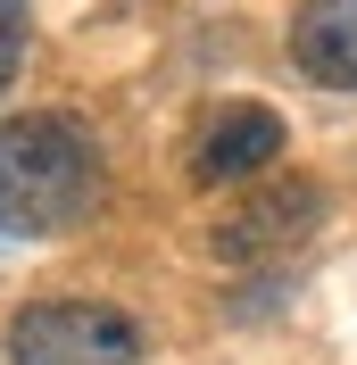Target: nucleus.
<instances>
[{"instance_id":"nucleus-1","label":"nucleus","mask_w":357,"mask_h":365,"mask_svg":"<svg viewBox=\"0 0 357 365\" xmlns=\"http://www.w3.org/2000/svg\"><path fill=\"white\" fill-rule=\"evenodd\" d=\"M100 207V141L75 116L0 125V241H59Z\"/></svg>"},{"instance_id":"nucleus-2","label":"nucleus","mask_w":357,"mask_h":365,"mask_svg":"<svg viewBox=\"0 0 357 365\" xmlns=\"http://www.w3.org/2000/svg\"><path fill=\"white\" fill-rule=\"evenodd\" d=\"M17 365H141V324L100 299H42L9 324Z\"/></svg>"},{"instance_id":"nucleus-3","label":"nucleus","mask_w":357,"mask_h":365,"mask_svg":"<svg viewBox=\"0 0 357 365\" xmlns=\"http://www.w3.org/2000/svg\"><path fill=\"white\" fill-rule=\"evenodd\" d=\"M324 200H316V182H258L241 207H224L216 232H208V250L224 266H249V257H283L291 241H308Z\"/></svg>"},{"instance_id":"nucleus-4","label":"nucleus","mask_w":357,"mask_h":365,"mask_svg":"<svg viewBox=\"0 0 357 365\" xmlns=\"http://www.w3.org/2000/svg\"><path fill=\"white\" fill-rule=\"evenodd\" d=\"M274 158H283V116L258 108V100H224L200 125V141H191V182H200V191L249 182V175H266Z\"/></svg>"},{"instance_id":"nucleus-5","label":"nucleus","mask_w":357,"mask_h":365,"mask_svg":"<svg viewBox=\"0 0 357 365\" xmlns=\"http://www.w3.org/2000/svg\"><path fill=\"white\" fill-rule=\"evenodd\" d=\"M291 58L333 91H357V0H299Z\"/></svg>"},{"instance_id":"nucleus-6","label":"nucleus","mask_w":357,"mask_h":365,"mask_svg":"<svg viewBox=\"0 0 357 365\" xmlns=\"http://www.w3.org/2000/svg\"><path fill=\"white\" fill-rule=\"evenodd\" d=\"M25 34H34V0H0V91L25 67Z\"/></svg>"}]
</instances>
